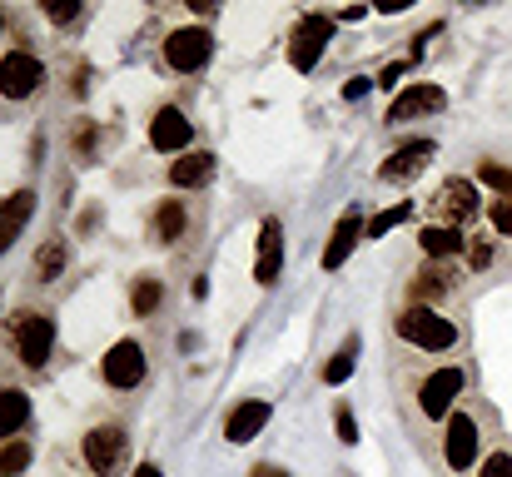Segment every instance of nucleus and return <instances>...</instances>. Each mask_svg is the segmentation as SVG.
Wrapping results in <instances>:
<instances>
[{"mask_svg": "<svg viewBox=\"0 0 512 477\" xmlns=\"http://www.w3.org/2000/svg\"><path fill=\"white\" fill-rule=\"evenodd\" d=\"M398 338H408V343H413V348H423V353H448V348L458 343V328H453L443 314H433V309L413 304V309H403V314H398Z\"/></svg>", "mask_w": 512, "mask_h": 477, "instance_id": "obj_1", "label": "nucleus"}, {"mask_svg": "<svg viewBox=\"0 0 512 477\" xmlns=\"http://www.w3.org/2000/svg\"><path fill=\"white\" fill-rule=\"evenodd\" d=\"M10 333H15L20 363H25V368H45V358H50V348H55V323L45 314H15Z\"/></svg>", "mask_w": 512, "mask_h": 477, "instance_id": "obj_2", "label": "nucleus"}, {"mask_svg": "<svg viewBox=\"0 0 512 477\" xmlns=\"http://www.w3.org/2000/svg\"><path fill=\"white\" fill-rule=\"evenodd\" d=\"M329 40H334V20L329 15H304L299 30H294V40H289V65L294 70H314L319 55L329 50Z\"/></svg>", "mask_w": 512, "mask_h": 477, "instance_id": "obj_3", "label": "nucleus"}, {"mask_svg": "<svg viewBox=\"0 0 512 477\" xmlns=\"http://www.w3.org/2000/svg\"><path fill=\"white\" fill-rule=\"evenodd\" d=\"M85 463H90V473H100V477L125 473V463H130V438H125L120 428H95V433L85 438Z\"/></svg>", "mask_w": 512, "mask_h": 477, "instance_id": "obj_4", "label": "nucleus"}, {"mask_svg": "<svg viewBox=\"0 0 512 477\" xmlns=\"http://www.w3.org/2000/svg\"><path fill=\"white\" fill-rule=\"evenodd\" d=\"M40 80H45V70H40L35 55L10 50V55L0 60V95H5V100H25V95H35Z\"/></svg>", "mask_w": 512, "mask_h": 477, "instance_id": "obj_5", "label": "nucleus"}, {"mask_svg": "<svg viewBox=\"0 0 512 477\" xmlns=\"http://www.w3.org/2000/svg\"><path fill=\"white\" fill-rule=\"evenodd\" d=\"M458 393H463V368H438V373L418 388V408H423V418H448V408H453Z\"/></svg>", "mask_w": 512, "mask_h": 477, "instance_id": "obj_6", "label": "nucleus"}, {"mask_svg": "<svg viewBox=\"0 0 512 477\" xmlns=\"http://www.w3.org/2000/svg\"><path fill=\"white\" fill-rule=\"evenodd\" d=\"M209 50H214V40L204 35V30H174L170 40H165V60H170V70H199V65H209Z\"/></svg>", "mask_w": 512, "mask_h": 477, "instance_id": "obj_7", "label": "nucleus"}, {"mask_svg": "<svg viewBox=\"0 0 512 477\" xmlns=\"http://www.w3.org/2000/svg\"><path fill=\"white\" fill-rule=\"evenodd\" d=\"M140 378H145V348H140L135 338L115 343V348L105 353V383H110V388H135Z\"/></svg>", "mask_w": 512, "mask_h": 477, "instance_id": "obj_8", "label": "nucleus"}, {"mask_svg": "<svg viewBox=\"0 0 512 477\" xmlns=\"http://www.w3.org/2000/svg\"><path fill=\"white\" fill-rule=\"evenodd\" d=\"M443 458H448V468H473V458H478V423L468 418V413H453L448 418V438H443Z\"/></svg>", "mask_w": 512, "mask_h": 477, "instance_id": "obj_9", "label": "nucleus"}, {"mask_svg": "<svg viewBox=\"0 0 512 477\" xmlns=\"http://www.w3.org/2000/svg\"><path fill=\"white\" fill-rule=\"evenodd\" d=\"M443 105H448V95H443L438 85H408V90L393 100L388 125H403V120H418V115H438Z\"/></svg>", "mask_w": 512, "mask_h": 477, "instance_id": "obj_10", "label": "nucleus"}, {"mask_svg": "<svg viewBox=\"0 0 512 477\" xmlns=\"http://www.w3.org/2000/svg\"><path fill=\"white\" fill-rule=\"evenodd\" d=\"M30 214H35V189H15L10 199H0V254L25 234Z\"/></svg>", "mask_w": 512, "mask_h": 477, "instance_id": "obj_11", "label": "nucleus"}, {"mask_svg": "<svg viewBox=\"0 0 512 477\" xmlns=\"http://www.w3.org/2000/svg\"><path fill=\"white\" fill-rule=\"evenodd\" d=\"M279 264H284V224H279V219H264V229H259L254 279H259V284H274V279H279Z\"/></svg>", "mask_w": 512, "mask_h": 477, "instance_id": "obj_12", "label": "nucleus"}, {"mask_svg": "<svg viewBox=\"0 0 512 477\" xmlns=\"http://www.w3.org/2000/svg\"><path fill=\"white\" fill-rule=\"evenodd\" d=\"M189 135H194V125H189L174 105H165V110L150 120V145H155V150H165V155H170V150H184V145H189Z\"/></svg>", "mask_w": 512, "mask_h": 477, "instance_id": "obj_13", "label": "nucleus"}, {"mask_svg": "<svg viewBox=\"0 0 512 477\" xmlns=\"http://www.w3.org/2000/svg\"><path fill=\"white\" fill-rule=\"evenodd\" d=\"M428 159H433V140H413V145H403V150H393V155H388V164H383V179L403 184V179L423 174V169H428Z\"/></svg>", "mask_w": 512, "mask_h": 477, "instance_id": "obj_14", "label": "nucleus"}, {"mask_svg": "<svg viewBox=\"0 0 512 477\" xmlns=\"http://www.w3.org/2000/svg\"><path fill=\"white\" fill-rule=\"evenodd\" d=\"M264 423H269V403H264V398H249V403H239V408L229 413L224 438H229V443H249Z\"/></svg>", "mask_w": 512, "mask_h": 477, "instance_id": "obj_15", "label": "nucleus"}, {"mask_svg": "<svg viewBox=\"0 0 512 477\" xmlns=\"http://www.w3.org/2000/svg\"><path fill=\"white\" fill-rule=\"evenodd\" d=\"M358 239H363V219H358V209H348L339 219V229H334V239H329V249H324V269H339Z\"/></svg>", "mask_w": 512, "mask_h": 477, "instance_id": "obj_16", "label": "nucleus"}, {"mask_svg": "<svg viewBox=\"0 0 512 477\" xmlns=\"http://www.w3.org/2000/svg\"><path fill=\"white\" fill-rule=\"evenodd\" d=\"M209 179H214V155H204V150H194V155H184L170 164L174 189H194V184H209Z\"/></svg>", "mask_w": 512, "mask_h": 477, "instance_id": "obj_17", "label": "nucleus"}, {"mask_svg": "<svg viewBox=\"0 0 512 477\" xmlns=\"http://www.w3.org/2000/svg\"><path fill=\"white\" fill-rule=\"evenodd\" d=\"M438 199H443L448 219H473V214H478V189H473L468 179H448Z\"/></svg>", "mask_w": 512, "mask_h": 477, "instance_id": "obj_18", "label": "nucleus"}, {"mask_svg": "<svg viewBox=\"0 0 512 477\" xmlns=\"http://www.w3.org/2000/svg\"><path fill=\"white\" fill-rule=\"evenodd\" d=\"M418 244H423V254H428V259H453V254H463V234H458L453 224H448V229H443V224L423 229V234H418Z\"/></svg>", "mask_w": 512, "mask_h": 477, "instance_id": "obj_19", "label": "nucleus"}, {"mask_svg": "<svg viewBox=\"0 0 512 477\" xmlns=\"http://www.w3.org/2000/svg\"><path fill=\"white\" fill-rule=\"evenodd\" d=\"M25 418H30V398L20 388H0V438H15Z\"/></svg>", "mask_w": 512, "mask_h": 477, "instance_id": "obj_20", "label": "nucleus"}, {"mask_svg": "<svg viewBox=\"0 0 512 477\" xmlns=\"http://www.w3.org/2000/svg\"><path fill=\"white\" fill-rule=\"evenodd\" d=\"M184 234V209H179V199H165L160 209H155V239L160 244H174Z\"/></svg>", "mask_w": 512, "mask_h": 477, "instance_id": "obj_21", "label": "nucleus"}, {"mask_svg": "<svg viewBox=\"0 0 512 477\" xmlns=\"http://www.w3.org/2000/svg\"><path fill=\"white\" fill-rule=\"evenodd\" d=\"M408 214H413V204H408V199H403V204H393V209H383V214L363 229V239H383V234H388V229H398Z\"/></svg>", "mask_w": 512, "mask_h": 477, "instance_id": "obj_22", "label": "nucleus"}, {"mask_svg": "<svg viewBox=\"0 0 512 477\" xmlns=\"http://www.w3.org/2000/svg\"><path fill=\"white\" fill-rule=\"evenodd\" d=\"M60 269H65V244H60V239H50V244H45V249L35 254V274H40V279L50 284V279H55Z\"/></svg>", "mask_w": 512, "mask_h": 477, "instance_id": "obj_23", "label": "nucleus"}, {"mask_svg": "<svg viewBox=\"0 0 512 477\" xmlns=\"http://www.w3.org/2000/svg\"><path fill=\"white\" fill-rule=\"evenodd\" d=\"M478 179H483L488 189H498L503 199H512V169H503V164H493V159H483V164H478Z\"/></svg>", "mask_w": 512, "mask_h": 477, "instance_id": "obj_24", "label": "nucleus"}, {"mask_svg": "<svg viewBox=\"0 0 512 477\" xmlns=\"http://www.w3.org/2000/svg\"><path fill=\"white\" fill-rule=\"evenodd\" d=\"M353 358H358V343H353V338H348V343H343L339 353H334V363H329V368H324V383H343V378H348V373H353Z\"/></svg>", "mask_w": 512, "mask_h": 477, "instance_id": "obj_25", "label": "nucleus"}, {"mask_svg": "<svg viewBox=\"0 0 512 477\" xmlns=\"http://www.w3.org/2000/svg\"><path fill=\"white\" fill-rule=\"evenodd\" d=\"M25 463H30V448H25V443H5V448H0V477H20Z\"/></svg>", "mask_w": 512, "mask_h": 477, "instance_id": "obj_26", "label": "nucleus"}, {"mask_svg": "<svg viewBox=\"0 0 512 477\" xmlns=\"http://www.w3.org/2000/svg\"><path fill=\"white\" fill-rule=\"evenodd\" d=\"M160 299H165V289H160L155 279H140V289H135V314L150 318L155 309H160Z\"/></svg>", "mask_w": 512, "mask_h": 477, "instance_id": "obj_27", "label": "nucleus"}, {"mask_svg": "<svg viewBox=\"0 0 512 477\" xmlns=\"http://www.w3.org/2000/svg\"><path fill=\"white\" fill-rule=\"evenodd\" d=\"M448 289H453V279H448V274H438V269L418 274V284H413V294H418V299H438V294H448Z\"/></svg>", "mask_w": 512, "mask_h": 477, "instance_id": "obj_28", "label": "nucleus"}, {"mask_svg": "<svg viewBox=\"0 0 512 477\" xmlns=\"http://www.w3.org/2000/svg\"><path fill=\"white\" fill-rule=\"evenodd\" d=\"M45 15L60 20V25H70V20L80 15V5H75V0H55V5H50V0H45Z\"/></svg>", "mask_w": 512, "mask_h": 477, "instance_id": "obj_29", "label": "nucleus"}, {"mask_svg": "<svg viewBox=\"0 0 512 477\" xmlns=\"http://www.w3.org/2000/svg\"><path fill=\"white\" fill-rule=\"evenodd\" d=\"M493 229H498V234H512V199H498V204H493Z\"/></svg>", "mask_w": 512, "mask_h": 477, "instance_id": "obj_30", "label": "nucleus"}, {"mask_svg": "<svg viewBox=\"0 0 512 477\" xmlns=\"http://www.w3.org/2000/svg\"><path fill=\"white\" fill-rule=\"evenodd\" d=\"M483 477H512V458L508 453H493V458H488V468H483Z\"/></svg>", "mask_w": 512, "mask_h": 477, "instance_id": "obj_31", "label": "nucleus"}, {"mask_svg": "<svg viewBox=\"0 0 512 477\" xmlns=\"http://www.w3.org/2000/svg\"><path fill=\"white\" fill-rule=\"evenodd\" d=\"M339 438L343 443H358V428H353V413L348 408H339Z\"/></svg>", "mask_w": 512, "mask_h": 477, "instance_id": "obj_32", "label": "nucleus"}, {"mask_svg": "<svg viewBox=\"0 0 512 477\" xmlns=\"http://www.w3.org/2000/svg\"><path fill=\"white\" fill-rule=\"evenodd\" d=\"M493 264V249L488 244H473V269H488Z\"/></svg>", "mask_w": 512, "mask_h": 477, "instance_id": "obj_33", "label": "nucleus"}, {"mask_svg": "<svg viewBox=\"0 0 512 477\" xmlns=\"http://www.w3.org/2000/svg\"><path fill=\"white\" fill-rule=\"evenodd\" d=\"M75 150H95V125H90V130H80V135H75Z\"/></svg>", "mask_w": 512, "mask_h": 477, "instance_id": "obj_34", "label": "nucleus"}, {"mask_svg": "<svg viewBox=\"0 0 512 477\" xmlns=\"http://www.w3.org/2000/svg\"><path fill=\"white\" fill-rule=\"evenodd\" d=\"M363 90H368V80H353V85H343V100H358Z\"/></svg>", "mask_w": 512, "mask_h": 477, "instance_id": "obj_35", "label": "nucleus"}, {"mask_svg": "<svg viewBox=\"0 0 512 477\" xmlns=\"http://www.w3.org/2000/svg\"><path fill=\"white\" fill-rule=\"evenodd\" d=\"M135 477H165V473H160L155 463H140V468H135Z\"/></svg>", "mask_w": 512, "mask_h": 477, "instance_id": "obj_36", "label": "nucleus"}, {"mask_svg": "<svg viewBox=\"0 0 512 477\" xmlns=\"http://www.w3.org/2000/svg\"><path fill=\"white\" fill-rule=\"evenodd\" d=\"M254 477H289V473H279V468H259Z\"/></svg>", "mask_w": 512, "mask_h": 477, "instance_id": "obj_37", "label": "nucleus"}]
</instances>
